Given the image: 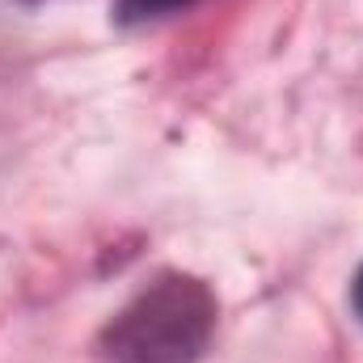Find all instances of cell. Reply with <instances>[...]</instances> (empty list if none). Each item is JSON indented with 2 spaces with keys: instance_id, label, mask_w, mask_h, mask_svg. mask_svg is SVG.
I'll list each match as a JSON object with an SVG mask.
<instances>
[{
  "instance_id": "obj_1",
  "label": "cell",
  "mask_w": 363,
  "mask_h": 363,
  "mask_svg": "<svg viewBox=\"0 0 363 363\" xmlns=\"http://www.w3.org/2000/svg\"><path fill=\"white\" fill-rule=\"evenodd\" d=\"M216 296L194 274H157L101 330L110 363H199L216 334Z\"/></svg>"
},
{
  "instance_id": "obj_2",
  "label": "cell",
  "mask_w": 363,
  "mask_h": 363,
  "mask_svg": "<svg viewBox=\"0 0 363 363\" xmlns=\"http://www.w3.org/2000/svg\"><path fill=\"white\" fill-rule=\"evenodd\" d=\"M199 0H118V17L123 21H152V17H169V13H182Z\"/></svg>"
},
{
  "instance_id": "obj_3",
  "label": "cell",
  "mask_w": 363,
  "mask_h": 363,
  "mask_svg": "<svg viewBox=\"0 0 363 363\" xmlns=\"http://www.w3.org/2000/svg\"><path fill=\"white\" fill-rule=\"evenodd\" d=\"M351 296H355V313L363 317V271L355 274V287H351Z\"/></svg>"
}]
</instances>
